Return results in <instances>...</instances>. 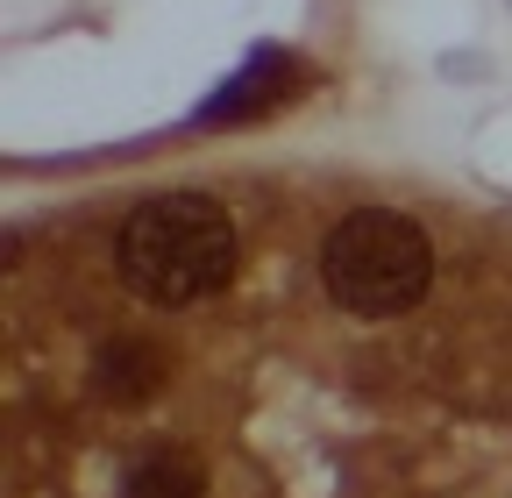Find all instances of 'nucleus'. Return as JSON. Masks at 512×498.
<instances>
[{
  "mask_svg": "<svg viewBox=\"0 0 512 498\" xmlns=\"http://www.w3.org/2000/svg\"><path fill=\"white\" fill-rule=\"evenodd\" d=\"M114 278L143 306H200L235 278V221L207 193H157L114 228Z\"/></svg>",
  "mask_w": 512,
  "mask_h": 498,
  "instance_id": "1",
  "label": "nucleus"
},
{
  "mask_svg": "<svg viewBox=\"0 0 512 498\" xmlns=\"http://www.w3.org/2000/svg\"><path fill=\"white\" fill-rule=\"evenodd\" d=\"M121 498H207V470L178 449H150L121 470Z\"/></svg>",
  "mask_w": 512,
  "mask_h": 498,
  "instance_id": "4",
  "label": "nucleus"
},
{
  "mask_svg": "<svg viewBox=\"0 0 512 498\" xmlns=\"http://www.w3.org/2000/svg\"><path fill=\"white\" fill-rule=\"evenodd\" d=\"M320 285L342 314L356 321H392L427 299L434 285V242L413 214L392 207H356L320 242Z\"/></svg>",
  "mask_w": 512,
  "mask_h": 498,
  "instance_id": "2",
  "label": "nucleus"
},
{
  "mask_svg": "<svg viewBox=\"0 0 512 498\" xmlns=\"http://www.w3.org/2000/svg\"><path fill=\"white\" fill-rule=\"evenodd\" d=\"M93 385H100V399H114V406H143V399L164 392V356H157L143 335L100 342V356H93Z\"/></svg>",
  "mask_w": 512,
  "mask_h": 498,
  "instance_id": "3",
  "label": "nucleus"
}]
</instances>
